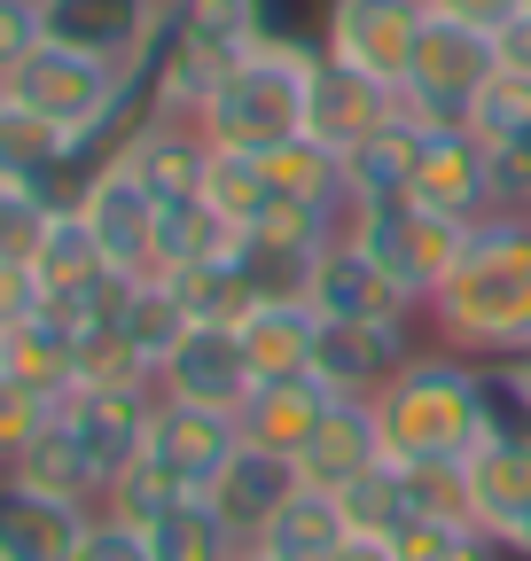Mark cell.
Segmentation results:
<instances>
[{"instance_id":"obj_12","label":"cell","mask_w":531,"mask_h":561,"mask_svg":"<svg viewBox=\"0 0 531 561\" xmlns=\"http://www.w3.org/2000/svg\"><path fill=\"white\" fill-rule=\"evenodd\" d=\"M235 445H242V421H235V413L157 398V421H149V460L188 491V500H204V491L219 483V468L235 460Z\"/></svg>"},{"instance_id":"obj_22","label":"cell","mask_w":531,"mask_h":561,"mask_svg":"<svg viewBox=\"0 0 531 561\" xmlns=\"http://www.w3.org/2000/svg\"><path fill=\"white\" fill-rule=\"evenodd\" d=\"M391 453H383V430H375V405L368 398H337L328 405V421H320V437L297 453V476L313 483V491H344V483H360L368 468H383Z\"/></svg>"},{"instance_id":"obj_17","label":"cell","mask_w":531,"mask_h":561,"mask_svg":"<svg viewBox=\"0 0 531 561\" xmlns=\"http://www.w3.org/2000/svg\"><path fill=\"white\" fill-rule=\"evenodd\" d=\"M415 203L445 210V219H461V227L493 219V157H485V140L470 125H438L430 133L422 172H415Z\"/></svg>"},{"instance_id":"obj_10","label":"cell","mask_w":531,"mask_h":561,"mask_svg":"<svg viewBox=\"0 0 531 561\" xmlns=\"http://www.w3.org/2000/svg\"><path fill=\"white\" fill-rule=\"evenodd\" d=\"M47 16V39L55 47H79V55H102L117 70H142V55L157 47L172 0H39Z\"/></svg>"},{"instance_id":"obj_2","label":"cell","mask_w":531,"mask_h":561,"mask_svg":"<svg viewBox=\"0 0 531 561\" xmlns=\"http://www.w3.org/2000/svg\"><path fill=\"white\" fill-rule=\"evenodd\" d=\"M368 405L398 468H461L485 445V367L461 351L422 343Z\"/></svg>"},{"instance_id":"obj_26","label":"cell","mask_w":531,"mask_h":561,"mask_svg":"<svg viewBox=\"0 0 531 561\" xmlns=\"http://www.w3.org/2000/svg\"><path fill=\"white\" fill-rule=\"evenodd\" d=\"M0 367L24 375V382H32V390H47V398H63V390H79V335L39 305L24 328L0 335Z\"/></svg>"},{"instance_id":"obj_13","label":"cell","mask_w":531,"mask_h":561,"mask_svg":"<svg viewBox=\"0 0 531 561\" xmlns=\"http://www.w3.org/2000/svg\"><path fill=\"white\" fill-rule=\"evenodd\" d=\"M110 157L157 203H195V195H204V172H212V140H204V125H188V117H142Z\"/></svg>"},{"instance_id":"obj_19","label":"cell","mask_w":531,"mask_h":561,"mask_svg":"<svg viewBox=\"0 0 531 561\" xmlns=\"http://www.w3.org/2000/svg\"><path fill=\"white\" fill-rule=\"evenodd\" d=\"M398 110V94L391 87H375V79H360V70H344V62H313V87H305V140H320V149H360V140L383 125Z\"/></svg>"},{"instance_id":"obj_46","label":"cell","mask_w":531,"mask_h":561,"mask_svg":"<svg viewBox=\"0 0 531 561\" xmlns=\"http://www.w3.org/2000/svg\"><path fill=\"white\" fill-rule=\"evenodd\" d=\"M0 110H9V94H0Z\"/></svg>"},{"instance_id":"obj_44","label":"cell","mask_w":531,"mask_h":561,"mask_svg":"<svg viewBox=\"0 0 531 561\" xmlns=\"http://www.w3.org/2000/svg\"><path fill=\"white\" fill-rule=\"evenodd\" d=\"M328 561H398V553H391V538H344Z\"/></svg>"},{"instance_id":"obj_25","label":"cell","mask_w":531,"mask_h":561,"mask_svg":"<svg viewBox=\"0 0 531 561\" xmlns=\"http://www.w3.org/2000/svg\"><path fill=\"white\" fill-rule=\"evenodd\" d=\"M0 476H16V483H32V491H47V500H71V507H102V476H94V460H87V445L63 430V413L47 421V430L0 468Z\"/></svg>"},{"instance_id":"obj_18","label":"cell","mask_w":531,"mask_h":561,"mask_svg":"<svg viewBox=\"0 0 531 561\" xmlns=\"http://www.w3.org/2000/svg\"><path fill=\"white\" fill-rule=\"evenodd\" d=\"M470 483V523L493 538H531V437H485L461 460Z\"/></svg>"},{"instance_id":"obj_1","label":"cell","mask_w":531,"mask_h":561,"mask_svg":"<svg viewBox=\"0 0 531 561\" xmlns=\"http://www.w3.org/2000/svg\"><path fill=\"white\" fill-rule=\"evenodd\" d=\"M430 343L461 359H531V210H493L470 227L461 265L422 305Z\"/></svg>"},{"instance_id":"obj_8","label":"cell","mask_w":531,"mask_h":561,"mask_svg":"<svg viewBox=\"0 0 531 561\" xmlns=\"http://www.w3.org/2000/svg\"><path fill=\"white\" fill-rule=\"evenodd\" d=\"M63 430H71L102 476V491L149 453V421H157V382H79L55 398Z\"/></svg>"},{"instance_id":"obj_11","label":"cell","mask_w":531,"mask_h":561,"mask_svg":"<svg viewBox=\"0 0 531 561\" xmlns=\"http://www.w3.org/2000/svg\"><path fill=\"white\" fill-rule=\"evenodd\" d=\"M258 390L250 375V351L235 328L219 320H195L180 343H172V359L157 367V398H180V405H212V413H242V398Z\"/></svg>"},{"instance_id":"obj_23","label":"cell","mask_w":531,"mask_h":561,"mask_svg":"<svg viewBox=\"0 0 531 561\" xmlns=\"http://www.w3.org/2000/svg\"><path fill=\"white\" fill-rule=\"evenodd\" d=\"M242 351H250V375L258 382H282V375H313V343H320V312L305 297H282V305H250L235 320Z\"/></svg>"},{"instance_id":"obj_37","label":"cell","mask_w":531,"mask_h":561,"mask_svg":"<svg viewBox=\"0 0 531 561\" xmlns=\"http://www.w3.org/2000/svg\"><path fill=\"white\" fill-rule=\"evenodd\" d=\"M47 421H55V398H47V390H32L24 375L0 367V468H9V460L47 430Z\"/></svg>"},{"instance_id":"obj_32","label":"cell","mask_w":531,"mask_h":561,"mask_svg":"<svg viewBox=\"0 0 531 561\" xmlns=\"http://www.w3.org/2000/svg\"><path fill=\"white\" fill-rule=\"evenodd\" d=\"M337 500H344L352 538H391L398 523H407V476H398V460H383V468H368L360 483H344Z\"/></svg>"},{"instance_id":"obj_43","label":"cell","mask_w":531,"mask_h":561,"mask_svg":"<svg viewBox=\"0 0 531 561\" xmlns=\"http://www.w3.org/2000/svg\"><path fill=\"white\" fill-rule=\"evenodd\" d=\"M493 47H500V70H531V9H516V16L493 32Z\"/></svg>"},{"instance_id":"obj_33","label":"cell","mask_w":531,"mask_h":561,"mask_svg":"<svg viewBox=\"0 0 531 561\" xmlns=\"http://www.w3.org/2000/svg\"><path fill=\"white\" fill-rule=\"evenodd\" d=\"M258 9V47H290V55H328V16L337 0H250Z\"/></svg>"},{"instance_id":"obj_4","label":"cell","mask_w":531,"mask_h":561,"mask_svg":"<svg viewBox=\"0 0 531 561\" xmlns=\"http://www.w3.org/2000/svg\"><path fill=\"white\" fill-rule=\"evenodd\" d=\"M344 234L407 289L415 305H430V289L461 265V250H470V227L461 219H445V210H430V203H368V210H344Z\"/></svg>"},{"instance_id":"obj_24","label":"cell","mask_w":531,"mask_h":561,"mask_svg":"<svg viewBox=\"0 0 531 561\" xmlns=\"http://www.w3.org/2000/svg\"><path fill=\"white\" fill-rule=\"evenodd\" d=\"M32 280H39V297H47V305L87 297L94 280H110V257H102V242L87 234L79 203H55V219H47L39 250H32Z\"/></svg>"},{"instance_id":"obj_16","label":"cell","mask_w":531,"mask_h":561,"mask_svg":"<svg viewBox=\"0 0 531 561\" xmlns=\"http://www.w3.org/2000/svg\"><path fill=\"white\" fill-rule=\"evenodd\" d=\"M297 460L290 453H266V445H235V460L219 468V483L204 491V500H212V515L242 538V546H258V530L266 523H274L290 500H297Z\"/></svg>"},{"instance_id":"obj_35","label":"cell","mask_w":531,"mask_h":561,"mask_svg":"<svg viewBox=\"0 0 531 561\" xmlns=\"http://www.w3.org/2000/svg\"><path fill=\"white\" fill-rule=\"evenodd\" d=\"M180 500H188V491H180L149 453H142V460H133V468L102 491V515H117V523H133V530H149V523H157L165 507H180Z\"/></svg>"},{"instance_id":"obj_3","label":"cell","mask_w":531,"mask_h":561,"mask_svg":"<svg viewBox=\"0 0 531 561\" xmlns=\"http://www.w3.org/2000/svg\"><path fill=\"white\" fill-rule=\"evenodd\" d=\"M305 87H313V55H290V47H250L242 62L219 70V87L204 94L195 125H204L212 149H242V157H266L282 140L305 133Z\"/></svg>"},{"instance_id":"obj_30","label":"cell","mask_w":531,"mask_h":561,"mask_svg":"<svg viewBox=\"0 0 531 561\" xmlns=\"http://www.w3.org/2000/svg\"><path fill=\"white\" fill-rule=\"evenodd\" d=\"M242 538L212 515V500H180L149 523V561H235Z\"/></svg>"},{"instance_id":"obj_15","label":"cell","mask_w":531,"mask_h":561,"mask_svg":"<svg viewBox=\"0 0 531 561\" xmlns=\"http://www.w3.org/2000/svg\"><path fill=\"white\" fill-rule=\"evenodd\" d=\"M430 133L422 117L407 110H391L360 149H344V210H368V203H407L415 195V172H422V149H430Z\"/></svg>"},{"instance_id":"obj_20","label":"cell","mask_w":531,"mask_h":561,"mask_svg":"<svg viewBox=\"0 0 531 561\" xmlns=\"http://www.w3.org/2000/svg\"><path fill=\"white\" fill-rule=\"evenodd\" d=\"M87 523H94V507L47 500V491L0 476V561H71Z\"/></svg>"},{"instance_id":"obj_38","label":"cell","mask_w":531,"mask_h":561,"mask_svg":"<svg viewBox=\"0 0 531 561\" xmlns=\"http://www.w3.org/2000/svg\"><path fill=\"white\" fill-rule=\"evenodd\" d=\"M398 561H477V530L470 523H445V515H407L391 530Z\"/></svg>"},{"instance_id":"obj_14","label":"cell","mask_w":531,"mask_h":561,"mask_svg":"<svg viewBox=\"0 0 531 561\" xmlns=\"http://www.w3.org/2000/svg\"><path fill=\"white\" fill-rule=\"evenodd\" d=\"M415 328H360V320H320L313 343V375L337 390V398H375L398 367L415 359Z\"/></svg>"},{"instance_id":"obj_7","label":"cell","mask_w":531,"mask_h":561,"mask_svg":"<svg viewBox=\"0 0 531 561\" xmlns=\"http://www.w3.org/2000/svg\"><path fill=\"white\" fill-rule=\"evenodd\" d=\"M422 32H430V0H337V16H328V62H344V70L398 94L407 70H415Z\"/></svg>"},{"instance_id":"obj_6","label":"cell","mask_w":531,"mask_h":561,"mask_svg":"<svg viewBox=\"0 0 531 561\" xmlns=\"http://www.w3.org/2000/svg\"><path fill=\"white\" fill-rule=\"evenodd\" d=\"M79 219H87V234L102 242V257H110V273H125V280H157V227H165V203L133 180L117 157H102L87 180H79Z\"/></svg>"},{"instance_id":"obj_21","label":"cell","mask_w":531,"mask_h":561,"mask_svg":"<svg viewBox=\"0 0 531 561\" xmlns=\"http://www.w3.org/2000/svg\"><path fill=\"white\" fill-rule=\"evenodd\" d=\"M328 405H337V390H328L320 375H282V382H258L235 421H242V445H266V453H290L297 460L320 437Z\"/></svg>"},{"instance_id":"obj_39","label":"cell","mask_w":531,"mask_h":561,"mask_svg":"<svg viewBox=\"0 0 531 561\" xmlns=\"http://www.w3.org/2000/svg\"><path fill=\"white\" fill-rule=\"evenodd\" d=\"M71 561H149V530H133V523H117V515L94 507V523H87V538H79Z\"/></svg>"},{"instance_id":"obj_42","label":"cell","mask_w":531,"mask_h":561,"mask_svg":"<svg viewBox=\"0 0 531 561\" xmlns=\"http://www.w3.org/2000/svg\"><path fill=\"white\" fill-rule=\"evenodd\" d=\"M516 9H531V0H430V16H453V24H477V32H500Z\"/></svg>"},{"instance_id":"obj_40","label":"cell","mask_w":531,"mask_h":561,"mask_svg":"<svg viewBox=\"0 0 531 561\" xmlns=\"http://www.w3.org/2000/svg\"><path fill=\"white\" fill-rule=\"evenodd\" d=\"M47 47V16H39V0H0V79L32 55Z\"/></svg>"},{"instance_id":"obj_9","label":"cell","mask_w":531,"mask_h":561,"mask_svg":"<svg viewBox=\"0 0 531 561\" xmlns=\"http://www.w3.org/2000/svg\"><path fill=\"white\" fill-rule=\"evenodd\" d=\"M305 305L320 320H360V328H415L422 305L398 289V280L352 242V234H328L320 257H313V280H305Z\"/></svg>"},{"instance_id":"obj_29","label":"cell","mask_w":531,"mask_h":561,"mask_svg":"<svg viewBox=\"0 0 531 561\" xmlns=\"http://www.w3.org/2000/svg\"><path fill=\"white\" fill-rule=\"evenodd\" d=\"M172 32L227 70V62H242L258 47V9L250 0H172Z\"/></svg>"},{"instance_id":"obj_28","label":"cell","mask_w":531,"mask_h":561,"mask_svg":"<svg viewBox=\"0 0 531 561\" xmlns=\"http://www.w3.org/2000/svg\"><path fill=\"white\" fill-rule=\"evenodd\" d=\"M195 320L180 312V297L165 289V280H133L125 289V312H117V343L133 351V367H142L149 382H157V367L172 359V343L188 335Z\"/></svg>"},{"instance_id":"obj_31","label":"cell","mask_w":531,"mask_h":561,"mask_svg":"<svg viewBox=\"0 0 531 561\" xmlns=\"http://www.w3.org/2000/svg\"><path fill=\"white\" fill-rule=\"evenodd\" d=\"M204 203L219 210V219L242 234L266 203H274V187H266V164L242 157V149H212V172H204Z\"/></svg>"},{"instance_id":"obj_5","label":"cell","mask_w":531,"mask_h":561,"mask_svg":"<svg viewBox=\"0 0 531 561\" xmlns=\"http://www.w3.org/2000/svg\"><path fill=\"white\" fill-rule=\"evenodd\" d=\"M493 70H500L493 32L453 24V16H430V32L415 47V70H407V87H398V110L422 117V125H461Z\"/></svg>"},{"instance_id":"obj_34","label":"cell","mask_w":531,"mask_h":561,"mask_svg":"<svg viewBox=\"0 0 531 561\" xmlns=\"http://www.w3.org/2000/svg\"><path fill=\"white\" fill-rule=\"evenodd\" d=\"M470 125L485 149H500V140H516L523 125H531V70H493V79L477 87V102H470Z\"/></svg>"},{"instance_id":"obj_36","label":"cell","mask_w":531,"mask_h":561,"mask_svg":"<svg viewBox=\"0 0 531 561\" xmlns=\"http://www.w3.org/2000/svg\"><path fill=\"white\" fill-rule=\"evenodd\" d=\"M47 219H55V195H47V187L0 180V257H9V265H32V250H39Z\"/></svg>"},{"instance_id":"obj_45","label":"cell","mask_w":531,"mask_h":561,"mask_svg":"<svg viewBox=\"0 0 531 561\" xmlns=\"http://www.w3.org/2000/svg\"><path fill=\"white\" fill-rule=\"evenodd\" d=\"M235 561H274V553H266V546H242V553H235Z\"/></svg>"},{"instance_id":"obj_27","label":"cell","mask_w":531,"mask_h":561,"mask_svg":"<svg viewBox=\"0 0 531 561\" xmlns=\"http://www.w3.org/2000/svg\"><path fill=\"white\" fill-rule=\"evenodd\" d=\"M344 538H352L344 500H337V491H313V483H297V500L258 530V546L274 553V561H328Z\"/></svg>"},{"instance_id":"obj_41","label":"cell","mask_w":531,"mask_h":561,"mask_svg":"<svg viewBox=\"0 0 531 561\" xmlns=\"http://www.w3.org/2000/svg\"><path fill=\"white\" fill-rule=\"evenodd\" d=\"M39 305H47V297H39L32 265H9V257H0V335H9V328H24Z\"/></svg>"}]
</instances>
